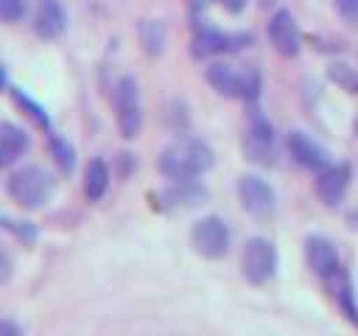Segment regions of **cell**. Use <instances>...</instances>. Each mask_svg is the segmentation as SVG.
Instances as JSON below:
<instances>
[{"instance_id":"8fae6325","label":"cell","mask_w":358,"mask_h":336,"mask_svg":"<svg viewBox=\"0 0 358 336\" xmlns=\"http://www.w3.org/2000/svg\"><path fill=\"white\" fill-rule=\"evenodd\" d=\"M350 182H352V168L347 162H330L316 174V196L322 199V204L336 207L350 190Z\"/></svg>"},{"instance_id":"30bf717a","label":"cell","mask_w":358,"mask_h":336,"mask_svg":"<svg viewBox=\"0 0 358 336\" xmlns=\"http://www.w3.org/2000/svg\"><path fill=\"white\" fill-rule=\"evenodd\" d=\"M268 42L285 59H294L302 50V34H299V25H296V20H294V14L288 8H280V11L271 14V20H268Z\"/></svg>"},{"instance_id":"5bb4252c","label":"cell","mask_w":358,"mask_h":336,"mask_svg":"<svg viewBox=\"0 0 358 336\" xmlns=\"http://www.w3.org/2000/svg\"><path fill=\"white\" fill-rule=\"evenodd\" d=\"M67 28V11L59 0H36L34 8V31L42 39H56Z\"/></svg>"},{"instance_id":"484cf974","label":"cell","mask_w":358,"mask_h":336,"mask_svg":"<svg viewBox=\"0 0 358 336\" xmlns=\"http://www.w3.org/2000/svg\"><path fill=\"white\" fill-rule=\"evenodd\" d=\"M229 14H238V11H243V6H246V0H218Z\"/></svg>"},{"instance_id":"4fadbf2b","label":"cell","mask_w":358,"mask_h":336,"mask_svg":"<svg viewBox=\"0 0 358 336\" xmlns=\"http://www.w3.org/2000/svg\"><path fill=\"white\" fill-rule=\"evenodd\" d=\"M305 258H308L310 272L322 280H333L341 272V260H338L336 246L322 235H310L305 241Z\"/></svg>"},{"instance_id":"cb8c5ba5","label":"cell","mask_w":358,"mask_h":336,"mask_svg":"<svg viewBox=\"0 0 358 336\" xmlns=\"http://www.w3.org/2000/svg\"><path fill=\"white\" fill-rule=\"evenodd\" d=\"M11 272H14V266H11V255H8L6 246L0 244V283H6V280L11 277Z\"/></svg>"},{"instance_id":"603a6c76","label":"cell","mask_w":358,"mask_h":336,"mask_svg":"<svg viewBox=\"0 0 358 336\" xmlns=\"http://www.w3.org/2000/svg\"><path fill=\"white\" fill-rule=\"evenodd\" d=\"M336 8H338V14L344 20L358 25V0H336Z\"/></svg>"},{"instance_id":"52a82bcc","label":"cell","mask_w":358,"mask_h":336,"mask_svg":"<svg viewBox=\"0 0 358 336\" xmlns=\"http://www.w3.org/2000/svg\"><path fill=\"white\" fill-rule=\"evenodd\" d=\"M243 154H246L249 162L274 165V157H277L274 129H271L268 118L260 115V112H252V118H249V126H246V134H243Z\"/></svg>"},{"instance_id":"ffe728a7","label":"cell","mask_w":358,"mask_h":336,"mask_svg":"<svg viewBox=\"0 0 358 336\" xmlns=\"http://www.w3.org/2000/svg\"><path fill=\"white\" fill-rule=\"evenodd\" d=\"M48 148H50V154H53V160H56V165H59L62 174H70L76 168V148L62 134H50Z\"/></svg>"},{"instance_id":"4316f807","label":"cell","mask_w":358,"mask_h":336,"mask_svg":"<svg viewBox=\"0 0 358 336\" xmlns=\"http://www.w3.org/2000/svg\"><path fill=\"white\" fill-rule=\"evenodd\" d=\"M210 3H215V0H187V6H190L193 11H199V8H207Z\"/></svg>"},{"instance_id":"9a60e30c","label":"cell","mask_w":358,"mask_h":336,"mask_svg":"<svg viewBox=\"0 0 358 336\" xmlns=\"http://www.w3.org/2000/svg\"><path fill=\"white\" fill-rule=\"evenodd\" d=\"M162 204L168 210H190L207 202V190L193 179V182H173V188L162 190Z\"/></svg>"},{"instance_id":"8992f818","label":"cell","mask_w":358,"mask_h":336,"mask_svg":"<svg viewBox=\"0 0 358 336\" xmlns=\"http://www.w3.org/2000/svg\"><path fill=\"white\" fill-rule=\"evenodd\" d=\"M193 249L207 260H221L229 252V227L218 216H204L190 230Z\"/></svg>"},{"instance_id":"9c48e42d","label":"cell","mask_w":358,"mask_h":336,"mask_svg":"<svg viewBox=\"0 0 358 336\" xmlns=\"http://www.w3.org/2000/svg\"><path fill=\"white\" fill-rule=\"evenodd\" d=\"M238 196H241V204L243 210L252 216V218H268L277 207V199H274V190L266 179L255 176V174H246L241 176L238 182Z\"/></svg>"},{"instance_id":"3957f363","label":"cell","mask_w":358,"mask_h":336,"mask_svg":"<svg viewBox=\"0 0 358 336\" xmlns=\"http://www.w3.org/2000/svg\"><path fill=\"white\" fill-rule=\"evenodd\" d=\"M210 87L224 98H241L255 101L260 95V73L255 67H235L227 62H210L204 70Z\"/></svg>"},{"instance_id":"ac0fdd59","label":"cell","mask_w":358,"mask_h":336,"mask_svg":"<svg viewBox=\"0 0 358 336\" xmlns=\"http://www.w3.org/2000/svg\"><path fill=\"white\" fill-rule=\"evenodd\" d=\"M137 36H140V45L148 56H159L165 50V42H168V28L162 20H140Z\"/></svg>"},{"instance_id":"2e32d148","label":"cell","mask_w":358,"mask_h":336,"mask_svg":"<svg viewBox=\"0 0 358 336\" xmlns=\"http://www.w3.org/2000/svg\"><path fill=\"white\" fill-rule=\"evenodd\" d=\"M25 151H28V134H25V129L3 120L0 123V168H8Z\"/></svg>"},{"instance_id":"ba28073f","label":"cell","mask_w":358,"mask_h":336,"mask_svg":"<svg viewBox=\"0 0 358 336\" xmlns=\"http://www.w3.org/2000/svg\"><path fill=\"white\" fill-rule=\"evenodd\" d=\"M252 42L249 34H224L215 28H199L193 42H190V53L196 59H215L224 53H238Z\"/></svg>"},{"instance_id":"e0dca14e","label":"cell","mask_w":358,"mask_h":336,"mask_svg":"<svg viewBox=\"0 0 358 336\" xmlns=\"http://www.w3.org/2000/svg\"><path fill=\"white\" fill-rule=\"evenodd\" d=\"M106 188H109V165L101 157H95L84 168V196L90 202H98V199H103Z\"/></svg>"},{"instance_id":"f1b7e54d","label":"cell","mask_w":358,"mask_h":336,"mask_svg":"<svg viewBox=\"0 0 358 336\" xmlns=\"http://www.w3.org/2000/svg\"><path fill=\"white\" fill-rule=\"evenodd\" d=\"M355 132H358V123H355Z\"/></svg>"},{"instance_id":"5b68a950","label":"cell","mask_w":358,"mask_h":336,"mask_svg":"<svg viewBox=\"0 0 358 336\" xmlns=\"http://www.w3.org/2000/svg\"><path fill=\"white\" fill-rule=\"evenodd\" d=\"M112 104H115V123H117V132H120L126 140L137 137V132H140V126H143V109H140L137 81H134L131 76H123V78L115 84Z\"/></svg>"},{"instance_id":"7c38bea8","label":"cell","mask_w":358,"mask_h":336,"mask_svg":"<svg viewBox=\"0 0 358 336\" xmlns=\"http://www.w3.org/2000/svg\"><path fill=\"white\" fill-rule=\"evenodd\" d=\"M285 146H288L291 160H294L296 165L308 168V171H316V174H319L322 168L330 165V154H327V148L319 146V143H316L310 134H305V132H291L288 140H285Z\"/></svg>"},{"instance_id":"d4e9b609","label":"cell","mask_w":358,"mask_h":336,"mask_svg":"<svg viewBox=\"0 0 358 336\" xmlns=\"http://www.w3.org/2000/svg\"><path fill=\"white\" fill-rule=\"evenodd\" d=\"M0 336H20V325H14L11 319L0 322Z\"/></svg>"},{"instance_id":"7a4b0ae2","label":"cell","mask_w":358,"mask_h":336,"mask_svg":"<svg viewBox=\"0 0 358 336\" xmlns=\"http://www.w3.org/2000/svg\"><path fill=\"white\" fill-rule=\"evenodd\" d=\"M6 190L20 207L34 210V207H42L53 196L56 176L42 165H22V168L11 171L8 182H6Z\"/></svg>"},{"instance_id":"44dd1931","label":"cell","mask_w":358,"mask_h":336,"mask_svg":"<svg viewBox=\"0 0 358 336\" xmlns=\"http://www.w3.org/2000/svg\"><path fill=\"white\" fill-rule=\"evenodd\" d=\"M11 98H14V104H17V106H20V109H22V112L36 123V126L48 129V115H45V109H42L36 101H31L20 87H11Z\"/></svg>"},{"instance_id":"6da1fadb","label":"cell","mask_w":358,"mask_h":336,"mask_svg":"<svg viewBox=\"0 0 358 336\" xmlns=\"http://www.w3.org/2000/svg\"><path fill=\"white\" fill-rule=\"evenodd\" d=\"M157 168L162 176L173 182H193L196 176L213 168V151L207 143L196 137H179L159 151Z\"/></svg>"},{"instance_id":"d6986e66","label":"cell","mask_w":358,"mask_h":336,"mask_svg":"<svg viewBox=\"0 0 358 336\" xmlns=\"http://www.w3.org/2000/svg\"><path fill=\"white\" fill-rule=\"evenodd\" d=\"M327 283H333V297H336V302H338V308H341V314L358 328V305H355V291H352V283H350V274L341 269L333 280H327Z\"/></svg>"},{"instance_id":"7402d4cb","label":"cell","mask_w":358,"mask_h":336,"mask_svg":"<svg viewBox=\"0 0 358 336\" xmlns=\"http://www.w3.org/2000/svg\"><path fill=\"white\" fill-rule=\"evenodd\" d=\"M28 14V0H0V22H20Z\"/></svg>"},{"instance_id":"83f0119b","label":"cell","mask_w":358,"mask_h":336,"mask_svg":"<svg viewBox=\"0 0 358 336\" xmlns=\"http://www.w3.org/2000/svg\"><path fill=\"white\" fill-rule=\"evenodd\" d=\"M260 6H271V0H260Z\"/></svg>"},{"instance_id":"277c9868","label":"cell","mask_w":358,"mask_h":336,"mask_svg":"<svg viewBox=\"0 0 358 336\" xmlns=\"http://www.w3.org/2000/svg\"><path fill=\"white\" fill-rule=\"evenodd\" d=\"M241 272L252 286H263L277 272V249L268 238H249L241 249Z\"/></svg>"}]
</instances>
